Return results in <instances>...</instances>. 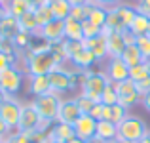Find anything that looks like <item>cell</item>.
<instances>
[{"mask_svg": "<svg viewBox=\"0 0 150 143\" xmlns=\"http://www.w3.org/2000/svg\"><path fill=\"white\" fill-rule=\"evenodd\" d=\"M106 15H108V10H106V8H101V6L91 4V6H89V15H88L86 21H91L93 25H97V27L103 29L105 23H106Z\"/></svg>", "mask_w": 150, "mask_h": 143, "instance_id": "obj_28", "label": "cell"}, {"mask_svg": "<svg viewBox=\"0 0 150 143\" xmlns=\"http://www.w3.org/2000/svg\"><path fill=\"white\" fill-rule=\"evenodd\" d=\"M15 57H17V54H15V55H10V54H6V51L0 50V73H2V71H6L8 67H13Z\"/></svg>", "mask_w": 150, "mask_h": 143, "instance_id": "obj_40", "label": "cell"}, {"mask_svg": "<svg viewBox=\"0 0 150 143\" xmlns=\"http://www.w3.org/2000/svg\"><path fill=\"white\" fill-rule=\"evenodd\" d=\"M17 21H19V27H21V31H25V33L36 34L38 31H40V27H38V21H36V17H34V10L27 11L25 15H21V17L17 19Z\"/></svg>", "mask_w": 150, "mask_h": 143, "instance_id": "obj_27", "label": "cell"}, {"mask_svg": "<svg viewBox=\"0 0 150 143\" xmlns=\"http://www.w3.org/2000/svg\"><path fill=\"white\" fill-rule=\"evenodd\" d=\"M25 78L27 74L17 67H8L6 71L0 73V88L8 94V97H17V94L25 84Z\"/></svg>", "mask_w": 150, "mask_h": 143, "instance_id": "obj_5", "label": "cell"}, {"mask_svg": "<svg viewBox=\"0 0 150 143\" xmlns=\"http://www.w3.org/2000/svg\"><path fill=\"white\" fill-rule=\"evenodd\" d=\"M80 117H82V113H80V107H78L76 99L74 97H63L61 107H59V114H57V122L74 126V122Z\"/></svg>", "mask_w": 150, "mask_h": 143, "instance_id": "obj_11", "label": "cell"}, {"mask_svg": "<svg viewBox=\"0 0 150 143\" xmlns=\"http://www.w3.org/2000/svg\"><path fill=\"white\" fill-rule=\"evenodd\" d=\"M59 61L53 57L51 51H42V54H34L29 57L27 63V77H34V74H50L53 69H57Z\"/></svg>", "mask_w": 150, "mask_h": 143, "instance_id": "obj_6", "label": "cell"}, {"mask_svg": "<svg viewBox=\"0 0 150 143\" xmlns=\"http://www.w3.org/2000/svg\"><path fill=\"white\" fill-rule=\"evenodd\" d=\"M21 33V27H19L17 17L6 14L0 21V38H8V40H15V36Z\"/></svg>", "mask_w": 150, "mask_h": 143, "instance_id": "obj_19", "label": "cell"}, {"mask_svg": "<svg viewBox=\"0 0 150 143\" xmlns=\"http://www.w3.org/2000/svg\"><path fill=\"white\" fill-rule=\"evenodd\" d=\"M108 77L105 74V71H95V69H88V74H86V80L80 88V94H84L86 97H89L91 101L101 103V95L103 90L108 84Z\"/></svg>", "mask_w": 150, "mask_h": 143, "instance_id": "obj_3", "label": "cell"}, {"mask_svg": "<svg viewBox=\"0 0 150 143\" xmlns=\"http://www.w3.org/2000/svg\"><path fill=\"white\" fill-rule=\"evenodd\" d=\"M141 105L144 107V111H146V113H150V92L144 94L143 97H141Z\"/></svg>", "mask_w": 150, "mask_h": 143, "instance_id": "obj_46", "label": "cell"}, {"mask_svg": "<svg viewBox=\"0 0 150 143\" xmlns=\"http://www.w3.org/2000/svg\"><path fill=\"white\" fill-rule=\"evenodd\" d=\"M34 10V6L29 2V0H8L6 2V11L10 15H13V17H21V15H25L27 11Z\"/></svg>", "mask_w": 150, "mask_h": 143, "instance_id": "obj_23", "label": "cell"}, {"mask_svg": "<svg viewBox=\"0 0 150 143\" xmlns=\"http://www.w3.org/2000/svg\"><path fill=\"white\" fill-rule=\"evenodd\" d=\"M84 48V42H78V40H65V54H67V59H70L78 50Z\"/></svg>", "mask_w": 150, "mask_h": 143, "instance_id": "obj_39", "label": "cell"}, {"mask_svg": "<svg viewBox=\"0 0 150 143\" xmlns=\"http://www.w3.org/2000/svg\"><path fill=\"white\" fill-rule=\"evenodd\" d=\"M120 57L124 59V63H125V65L129 67V69L144 61V59H143V55H141V51H139V48H137V44L125 46V48H124V51H122V55H120Z\"/></svg>", "mask_w": 150, "mask_h": 143, "instance_id": "obj_25", "label": "cell"}, {"mask_svg": "<svg viewBox=\"0 0 150 143\" xmlns=\"http://www.w3.org/2000/svg\"><path fill=\"white\" fill-rule=\"evenodd\" d=\"M139 143H150V128H148V132H146V136L143 137V139H141Z\"/></svg>", "mask_w": 150, "mask_h": 143, "instance_id": "obj_53", "label": "cell"}, {"mask_svg": "<svg viewBox=\"0 0 150 143\" xmlns=\"http://www.w3.org/2000/svg\"><path fill=\"white\" fill-rule=\"evenodd\" d=\"M82 29H84V40H86V38L99 36V34L103 33V29H101V27L93 25L91 21H84V23H82Z\"/></svg>", "mask_w": 150, "mask_h": 143, "instance_id": "obj_38", "label": "cell"}, {"mask_svg": "<svg viewBox=\"0 0 150 143\" xmlns=\"http://www.w3.org/2000/svg\"><path fill=\"white\" fill-rule=\"evenodd\" d=\"M86 143H106V141H103V139H99V137H91V139H88V141H86Z\"/></svg>", "mask_w": 150, "mask_h": 143, "instance_id": "obj_52", "label": "cell"}, {"mask_svg": "<svg viewBox=\"0 0 150 143\" xmlns=\"http://www.w3.org/2000/svg\"><path fill=\"white\" fill-rule=\"evenodd\" d=\"M103 31H124V27H122V21L120 17H118L116 10H108V15H106V23L105 27H103Z\"/></svg>", "mask_w": 150, "mask_h": 143, "instance_id": "obj_33", "label": "cell"}, {"mask_svg": "<svg viewBox=\"0 0 150 143\" xmlns=\"http://www.w3.org/2000/svg\"><path fill=\"white\" fill-rule=\"evenodd\" d=\"M124 0H93L95 6H101V8H106V10H112V8L120 6Z\"/></svg>", "mask_w": 150, "mask_h": 143, "instance_id": "obj_41", "label": "cell"}, {"mask_svg": "<svg viewBox=\"0 0 150 143\" xmlns=\"http://www.w3.org/2000/svg\"><path fill=\"white\" fill-rule=\"evenodd\" d=\"M129 117V111L125 109V107H122L120 103H116V105L110 107V122H114V124H120V122H124L125 118Z\"/></svg>", "mask_w": 150, "mask_h": 143, "instance_id": "obj_32", "label": "cell"}, {"mask_svg": "<svg viewBox=\"0 0 150 143\" xmlns=\"http://www.w3.org/2000/svg\"><path fill=\"white\" fill-rule=\"evenodd\" d=\"M30 40H33V34H30V33H25V31H21V33L15 36V40H13L15 50H17V51H25V50H29Z\"/></svg>", "mask_w": 150, "mask_h": 143, "instance_id": "obj_34", "label": "cell"}, {"mask_svg": "<svg viewBox=\"0 0 150 143\" xmlns=\"http://www.w3.org/2000/svg\"><path fill=\"white\" fill-rule=\"evenodd\" d=\"M95 136L103 141H110L118 137V126L110 120H97V130Z\"/></svg>", "mask_w": 150, "mask_h": 143, "instance_id": "obj_22", "label": "cell"}, {"mask_svg": "<svg viewBox=\"0 0 150 143\" xmlns=\"http://www.w3.org/2000/svg\"><path fill=\"white\" fill-rule=\"evenodd\" d=\"M106 36V46H108V57H120L125 48L124 31H103Z\"/></svg>", "mask_w": 150, "mask_h": 143, "instance_id": "obj_15", "label": "cell"}, {"mask_svg": "<svg viewBox=\"0 0 150 143\" xmlns=\"http://www.w3.org/2000/svg\"><path fill=\"white\" fill-rule=\"evenodd\" d=\"M50 8H51V11H53V17L63 19V21H65L67 17H70V10H72L69 0H50Z\"/></svg>", "mask_w": 150, "mask_h": 143, "instance_id": "obj_26", "label": "cell"}, {"mask_svg": "<svg viewBox=\"0 0 150 143\" xmlns=\"http://www.w3.org/2000/svg\"><path fill=\"white\" fill-rule=\"evenodd\" d=\"M70 6H89L93 4V0H69Z\"/></svg>", "mask_w": 150, "mask_h": 143, "instance_id": "obj_48", "label": "cell"}, {"mask_svg": "<svg viewBox=\"0 0 150 143\" xmlns=\"http://www.w3.org/2000/svg\"><path fill=\"white\" fill-rule=\"evenodd\" d=\"M50 126H46L42 122L38 111L34 109L33 101H25L21 107V117H19V132H36V130H48Z\"/></svg>", "mask_w": 150, "mask_h": 143, "instance_id": "obj_7", "label": "cell"}, {"mask_svg": "<svg viewBox=\"0 0 150 143\" xmlns=\"http://www.w3.org/2000/svg\"><path fill=\"white\" fill-rule=\"evenodd\" d=\"M124 40H125V46H131V44H135V40L137 38L133 36L129 31H124Z\"/></svg>", "mask_w": 150, "mask_h": 143, "instance_id": "obj_47", "label": "cell"}, {"mask_svg": "<svg viewBox=\"0 0 150 143\" xmlns=\"http://www.w3.org/2000/svg\"><path fill=\"white\" fill-rule=\"evenodd\" d=\"M148 36H150V31H148Z\"/></svg>", "mask_w": 150, "mask_h": 143, "instance_id": "obj_58", "label": "cell"}, {"mask_svg": "<svg viewBox=\"0 0 150 143\" xmlns=\"http://www.w3.org/2000/svg\"><path fill=\"white\" fill-rule=\"evenodd\" d=\"M46 143H61V141H51V139H48V141H46Z\"/></svg>", "mask_w": 150, "mask_h": 143, "instance_id": "obj_56", "label": "cell"}, {"mask_svg": "<svg viewBox=\"0 0 150 143\" xmlns=\"http://www.w3.org/2000/svg\"><path fill=\"white\" fill-rule=\"evenodd\" d=\"M42 38H46L48 42H53V40H63L65 38V21L63 19H53L50 21L48 25H44L40 31H38Z\"/></svg>", "mask_w": 150, "mask_h": 143, "instance_id": "obj_16", "label": "cell"}, {"mask_svg": "<svg viewBox=\"0 0 150 143\" xmlns=\"http://www.w3.org/2000/svg\"><path fill=\"white\" fill-rule=\"evenodd\" d=\"M25 86H27V94L38 97V95H44L51 92L50 86V78L48 74H34V77H27L25 78Z\"/></svg>", "mask_w": 150, "mask_h": 143, "instance_id": "obj_13", "label": "cell"}, {"mask_svg": "<svg viewBox=\"0 0 150 143\" xmlns=\"http://www.w3.org/2000/svg\"><path fill=\"white\" fill-rule=\"evenodd\" d=\"M11 134H13V132H11V130H8V126L0 120V143H6L8 139H10Z\"/></svg>", "mask_w": 150, "mask_h": 143, "instance_id": "obj_44", "label": "cell"}, {"mask_svg": "<svg viewBox=\"0 0 150 143\" xmlns=\"http://www.w3.org/2000/svg\"><path fill=\"white\" fill-rule=\"evenodd\" d=\"M8 2V0H0V4H6Z\"/></svg>", "mask_w": 150, "mask_h": 143, "instance_id": "obj_57", "label": "cell"}, {"mask_svg": "<svg viewBox=\"0 0 150 143\" xmlns=\"http://www.w3.org/2000/svg\"><path fill=\"white\" fill-rule=\"evenodd\" d=\"M74 136L82 141H88L91 137H95V130H97V120L89 114H82L76 122H74Z\"/></svg>", "mask_w": 150, "mask_h": 143, "instance_id": "obj_12", "label": "cell"}, {"mask_svg": "<svg viewBox=\"0 0 150 143\" xmlns=\"http://www.w3.org/2000/svg\"><path fill=\"white\" fill-rule=\"evenodd\" d=\"M116 92H118V103L122 107H125L127 111H131L133 107H137L141 103V94L137 92V86L131 78H127L124 82H118Z\"/></svg>", "mask_w": 150, "mask_h": 143, "instance_id": "obj_9", "label": "cell"}, {"mask_svg": "<svg viewBox=\"0 0 150 143\" xmlns=\"http://www.w3.org/2000/svg\"><path fill=\"white\" fill-rule=\"evenodd\" d=\"M148 31H150V17L148 15H143V14H137L133 25L129 27V33L135 38H139V36H146Z\"/></svg>", "mask_w": 150, "mask_h": 143, "instance_id": "obj_24", "label": "cell"}, {"mask_svg": "<svg viewBox=\"0 0 150 143\" xmlns=\"http://www.w3.org/2000/svg\"><path fill=\"white\" fill-rule=\"evenodd\" d=\"M101 103L106 107H112L118 103V92H116V84H112V82H108L106 84V88L103 90V95H101Z\"/></svg>", "mask_w": 150, "mask_h": 143, "instance_id": "obj_31", "label": "cell"}, {"mask_svg": "<svg viewBox=\"0 0 150 143\" xmlns=\"http://www.w3.org/2000/svg\"><path fill=\"white\" fill-rule=\"evenodd\" d=\"M6 99H8V94H6V92H4V90H2V88H0V105H2V103H4V101H6Z\"/></svg>", "mask_w": 150, "mask_h": 143, "instance_id": "obj_50", "label": "cell"}, {"mask_svg": "<svg viewBox=\"0 0 150 143\" xmlns=\"http://www.w3.org/2000/svg\"><path fill=\"white\" fill-rule=\"evenodd\" d=\"M34 105V109L38 111L42 122L46 126H51L53 122H57V114H59V107H61V101L63 97L53 92L50 94H44V95H38V97H33L30 99Z\"/></svg>", "mask_w": 150, "mask_h": 143, "instance_id": "obj_1", "label": "cell"}, {"mask_svg": "<svg viewBox=\"0 0 150 143\" xmlns=\"http://www.w3.org/2000/svg\"><path fill=\"white\" fill-rule=\"evenodd\" d=\"M89 117H93L95 120H101V117H103V103H95V105L91 107Z\"/></svg>", "mask_w": 150, "mask_h": 143, "instance_id": "obj_45", "label": "cell"}, {"mask_svg": "<svg viewBox=\"0 0 150 143\" xmlns=\"http://www.w3.org/2000/svg\"><path fill=\"white\" fill-rule=\"evenodd\" d=\"M84 46L95 55L97 63H105L108 59V46H106V36L105 34H99V36H93V38H86Z\"/></svg>", "mask_w": 150, "mask_h": 143, "instance_id": "obj_14", "label": "cell"}, {"mask_svg": "<svg viewBox=\"0 0 150 143\" xmlns=\"http://www.w3.org/2000/svg\"><path fill=\"white\" fill-rule=\"evenodd\" d=\"M135 86H137V92H139V94H141V97H143L144 94H148V92H150V77H148V78H144V80L135 82Z\"/></svg>", "mask_w": 150, "mask_h": 143, "instance_id": "obj_42", "label": "cell"}, {"mask_svg": "<svg viewBox=\"0 0 150 143\" xmlns=\"http://www.w3.org/2000/svg\"><path fill=\"white\" fill-rule=\"evenodd\" d=\"M135 44H137V48H139L143 59L150 63V36H148V34H146V36H139L135 40Z\"/></svg>", "mask_w": 150, "mask_h": 143, "instance_id": "obj_35", "label": "cell"}, {"mask_svg": "<svg viewBox=\"0 0 150 143\" xmlns=\"http://www.w3.org/2000/svg\"><path fill=\"white\" fill-rule=\"evenodd\" d=\"M135 2H139V0H135Z\"/></svg>", "mask_w": 150, "mask_h": 143, "instance_id": "obj_59", "label": "cell"}, {"mask_svg": "<svg viewBox=\"0 0 150 143\" xmlns=\"http://www.w3.org/2000/svg\"><path fill=\"white\" fill-rule=\"evenodd\" d=\"M89 6H91V4H89ZM89 6H72V10H70V17L84 23L86 19H88V15H89Z\"/></svg>", "mask_w": 150, "mask_h": 143, "instance_id": "obj_37", "label": "cell"}, {"mask_svg": "<svg viewBox=\"0 0 150 143\" xmlns=\"http://www.w3.org/2000/svg\"><path fill=\"white\" fill-rule=\"evenodd\" d=\"M97 63V59H95V55L91 54V51L88 50V48H82V50H78L76 54L72 55V57L69 59V65L70 67H74V69H82V71H88V69H91L93 65Z\"/></svg>", "mask_w": 150, "mask_h": 143, "instance_id": "obj_17", "label": "cell"}, {"mask_svg": "<svg viewBox=\"0 0 150 143\" xmlns=\"http://www.w3.org/2000/svg\"><path fill=\"white\" fill-rule=\"evenodd\" d=\"M21 107H23V101H19L17 97H8L6 101L0 105V120L8 126V130H11V132H17L19 117H21Z\"/></svg>", "mask_w": 150, "mask_h": 143, "instance_id": "obj_8", "label": "cell"}, {"mask_svg": "<svg viewBox=\"0 0 150 143\" xmlns=\"http://www.w3.org/2000/svg\"><path fill=\"white\" fill-rule=\"evenodd\" d=\"M50 78V86H51V92L65 97L67 94L74 92L76 86L72 82V77H70V67L67 65H57V69H53L48 74Z\"/></svg>", "mask_w": 150, "mask_h": 143, "instance_id": "obj_4", "label": "cell"}, {"mask_svg": "<svg viewBox=\"0 0 150 143\" xmlns=\"http://www.w3.org/2000/svg\"><path fill=\"white\" fill-rule=\"evenodd\" d=\"M135 8H137L139 14L148 15V17H150V0H139V2L135 4Z\"/></svg>", "mask_w": 150, "mask_h": 143, "instance_id": "obj_43", "label": "cell"}, {"mask_svg": "<svg viewBox=\"0 0 150 143\" xmlns=\"http://www.w3.org/2000/svg\"><path fill=\"white\" fill-rule=\"evenodd\" d=\"M34 17H36L38 27H40V29H42L44 25H48L50 21H53L55 17H53V11H51V8H50V2L34 8Z\"/></svg>", "mask_w": 150, "mask_h": 143, "instance_id": "obj_29", "label": "cell"}, {"mask_svg": "<svg viewBox=\"0 0 150 143\" xmlns=\"http://www.w3.org/2000/svg\"><path fill=\"white\" fill-rule=\"evenodd\" d=\"M6 14H8V11H6V4H0V21H2V17Z\"/></svg>", "mask_w": 150, "mask_h": 143, "instance_id": "obj_51", "label": "cell"}, {"mask_svg": "<svg viewBox=\"0 0 150 143\" xmlns=\"http://www.w3.org/2000/svg\"><path fill=\"white\" fill-rule=\"evenodd\" d=\"M67 143H86V141H82V139H78V137H72V139H69Z\"/></svg>", "mask_w": 150, "mask_h": 143, "instance_id": "obj_55", "label": "cell"}, {"mask_svg": "<svg viewBox=\"0 0 150 143\" xmlns=\"http://www.w3.org/2000/svg\"><path fill=\"white\" fill-rule=\"evenodd\" d=\"M114 10H116L118 17H120L124 31H129V27L133 25V21H135L137 14H139V11H137V8H135V4H125V2H122L120 6H116Z\"/></svg>", "mask_w": 150, "mask_h": 143, "instance_id": "obj_20", "label": "cell"}, {"mask_svg": "<svg viewBox=\"0 0 150 143\" xmlns=\"http://www.w3.org/2000/svg\"><path fill=\"white\" fill-rule=\"evenodd\" d=\"M148 77H150V63L148 61H143V63H139V65L129 69V78H131L133 82L144 80V78H148Z\"/></svg>", "mask_w": 150, "mask_h": 143, "instance_id": "obj_30", "label": "cell"}, {"mask_svg": "<svg viewBox=\"0 0 150 143\" xmlns=\"http://www.w3.org/2000/svg\"><path fill=\"white\" fill-rule=\"evenodd\" d=\"M106 143H127V141H124V139H120V137H116V139H110V141H106Z\"/></svg>", "mask_w": 150, "mask_h": 143, "instance_id": "obj_54", "label": "cell"}, {"mask_svg": "<svg viewBox=\"0 0 150 143\" xmlns=\"http://www.w3.org/2000/svg\"><path fill=\"white\" fill-rule=\"evenodd\" d=\"M29 2H30V4H33V6H34V8H36V6H42V4H48V2H50V0H29Z\"/></svg>", "mask_w": 150, "mask_h": 143, "instance_id": "obj_49", "label": "cell"}, {"mask_svg": "<svg viewBox=\"0 0 150 143\" xmlns=\"http://www.w3.org/2000/svg\"><path fill=\"white\" fill-rule=\"evenodd\" d=\"M65 40H78L84 42V29H82V21H76L72 17L65 19Z\"/></svg>", "mask_w": 150, "mask_h": 143, "instance_id": "obj_21", "label": "cell"}, {"mask_svg": "<svg viewBox=\"0 0 150 143\" xmlns=\"http://www.w3.org/2000/svg\"><path fill=\"white\" fill-rule=\"evenodd\" d=\"M103 71H105V74L108 77V80L112 84H118V82H124L129 78V67L124 63L122 57H108L105 61Z\"/></svg>", "mask_w": 150, "mask_h": 143, "instance_id": "obj_10", "label": "cell"}, {"mask_svg": "<svg viewBox=\"0 0 150 143\" xmlns=\"http://www.w3.org/2000/svg\"><path fill=\"white\" fill-rule=\"evenodd\" d=\"M74 99H76L78 107H80V113H82V114H89L91 107L95 105V101H91L89 97H86V95H84V94H80V92H78V95H76Z\"/></svg>", "mask_w": 150, "mask_h": 143, "instance_id": "obj_36", "label": "cell"}, {"mask_svg": "<svg viewBox=\"0 0 150 143\" xmlns=\"http://www.w3.org/2000/svg\"><path fill=\"white\" fill-rule=\"evenodd\" d=\"M146 132H148L146 122H144L141 117L131 114V113H129V117L125 118L124 122L118 124V137L124 139V141H127V143H139L144 136H146Z\"/></svg>", "mask_w": 150, "mask_h": 143, "instance_id": "obj_2", "label": "cell"}, {"mask_svg": "<svg viewBox=\"0 0 150 143\" xmlns=\"http://www.w3.org/2000/svg\"><path fill=\"white\" fill-rule=\"evenodd\" d=\"M74 136V128L70 124H63V122H53L50 126V132H48V139L51 141H61L67 143L69 139H72Z\"/></svg>", "mask_w": 150, "mask_h": 143, "instance_id": "obj_18", "label": "cell"}]
</instances>
